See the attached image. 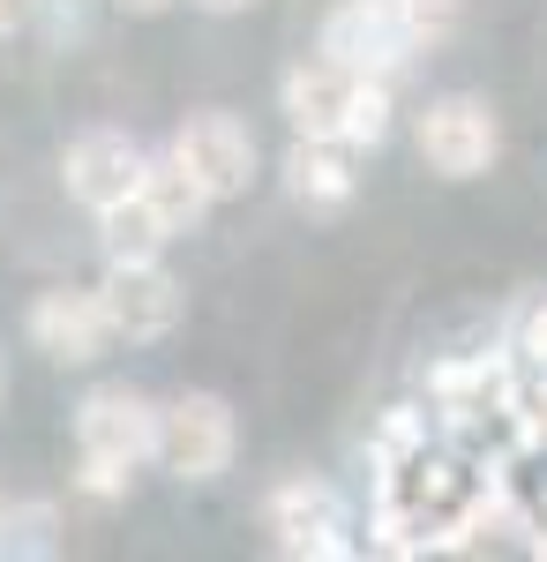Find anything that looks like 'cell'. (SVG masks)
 I'll use <instances>...</instances> for the list:
<instances>
[{
    "label": "cell",
    "instance_id": "1",
    "mask_svg": "<svg viewBox=\"0 0 547 562\" xmlns=\"http://www.w3.org/2000/svg\"><path fill=\"white\" fill-rule=\"evenodd\" d=\"M278 105H286L293 135H337V143H360V150H376L390 135V76H360L331 53L293 60L278 76Z\"/></svg>",
    "mask_w": 547,
    "mask_h": 562
},
{
    "label": "cell",
    "instance_id": "2",
    "mask_svg": "<svg viewBox=\"0 0 547 562\" xmlns=\"http://www.w3.org/2000/svg\"><path fill=\"white\" fill-rule=\"evenodd\" d=\"M413 143H421V166L443 180H480L495 158H503V121L488 98L472 90H450V98H427L421 121H413Z\"/></svg>",
    "mask_w": 547,
    "mask_h": 562
},
{
    "label": "cell",
    "instance_id": "3",
    "mask_svg": "<svg viewBox=\"0 0 547 562\" xmlns=\"http://www.w3.org/2000/svg\"><path fill=\"white\" fill-rule=\"evenodd\" d=\"M263 532L270 548L293 562H345L353 555V525H345V503H337L331 480H278L263 495Z\"/></svg>",
    "mask_w": 547,
    "mask_h": 562
},
{
    "label": "cell",
    "instance_id": "4",
    "mask_svg": "<svg viewBox=\"0 0 547 562\" xmlns=\"http://www.w3.org/2000/svg\"><path fill=\"white\" fill-rule=\"evenodd\" d=\"M241 450V428H233V405L217 390H180L158 405V465L172 480H217Z\"/></svg>",
    "mask_w": 547,
    "mask_h": 562
},
{
    "label": "cell",
    "instance_id": "5",
    "mask_svg": "<svg viewBox=\"0 0 547 562\" xmlns=\"http://www.w3.org/2000/svg\"><path fill=\"white\" fill-rule=\"evenodd\" d=\"M23 330H31V346L53 360V368H90V360H105V346H121V330H113V307L98 285H53L31 301L23 315Z\"/></svg>",
    "mask_w": 547,
    "mask_h": 562
},
{
    "label": "cell",
    "instance_id": "6",
    "mask_svg": "<svg viewBox=\"0 0 547 562\" xmlns=\"http://www.w3.org/2000/svg\"><path fill=\"white\" fill-rule=\"evenodd\" d=\"M315 53H331L360 76H390L398 60H413V23H405V0H337L323 15V38Z\"/></svg>",
    "mask_w": 547,
    "mask_h": 562
},
{
    "label": "cell",
    "instance_id": "7",
    "mask_svg": "<svg viewBox=\"0 0 547 562\" xmlns=\"http://www.w3.org/2000/svg\"><path fill=\"white\" fill-rule=\"evenodd\" d=\"M76 450L135 473L143 458H158V405H150L143 390H127V383H98L83 405H76Z\"/></svg>",
    "mask_w": 547,
    "mask_h": 562
},
{
    "label": "cell",
    "instance_id": "8",
    "mask_svg": "<svg viewBox=\"0 0 547 562\" xmlns=\"http://www.w3.org/2000/svg\"><path fill=\"white\" fill-rule=\"evenodd\" d=\"M143 173H150V158H143V143L127 128H83L60 150V188H68L90 217L127 203V195L143 188Z\"/></svg>",
    "mask_w": 547,
    "mask_h": 562
},
{
    "label": "cell",
    "instance_id": "9",
    "mask_svg": "<svg viewBox=\"0 0 547 562\" xmlns=\"http://www.w3.org/2000/svg\"><path fill=\"white\" fill-rule=\"evenodd\" d=\"M172 158L188 166V173L211 188V203H233V195H248V180H255V135L248 121H233V113H188L180 128H172L166 143Z\"/></svg>",
    "mask_w": 547,
    "mask_h": 562
},
{
    "label": "cell",
    "instance_id": "10",
    "mask_svg": "<svg viewBox=\"0 0 547 562\" xmlns=\"http://www.w3.org/2000/svg\"><path fill=\"white\" fill-rule=\"evenodd\" d=\"M98 293H105V307H113V330H121L127 346H158V338H172V323H180V278H172L158 256H143V262H105Z\"/></svg>",
    "mask_w": 547,
    "mask_h": 562
},
{
    "label": "cell",
    "instance_id": "11",
    "mask_svg": "<svg viewBox=\"0 0 547 562\" xmlns=\"http://www.w3.org/2000/svg\"><path fill=\"white\" fill-rule=\"evenodd\" d=\"M286 188L308 217H337L360 195V143H337V135H293L286 150Z\"/></svg>",
    "mask_w": 547,
    "mask_h": 562
},
{
    "label": "cell",
    "instance_id": "12",
    "mask_svg": "<svg viewBox=\"0 0 547 562\" xmlns=\"http://www.w3.org/2000/svg\"><path fill=\"white\" fill-rule=\"evenodd\" d=\"M98 248H105V262H143V256H166L172 248V225L158 217V203L135 188L127 203H113V211H98Z\"/></svg>",
    "mask_w": 547,
    "mask_h": 562
},
{
    "label": "cell",
    "instance_id": "13",
    "mask_svg": "<svg viewBox=\"0 0 547 562\" xmlns=\"http://www.w3.org/2000/svg\"><path fill=\"white\" fill-rule=\"evenodd\" d=\"M143 195L158 203V217L172 225V240H180V233H196V225H203V211H211V188L188 173L172 150H166V158H150V173H143Z\"/></svg>",
    "mask_w": 547,
    "mask_h": 562
},
{
    "label": "cell",
    "instance_id": "14",
    "mask_svg": "<svg viewBox=\"0 0 547 562\" xmlns=\"http://www.w3.org/2000/svg\"><path fill=\"white\" fill-rule=\"evenodd\" d=\"M60 510L53 503H0V555H53L60 540Z\"/></svg>",
    "mask_w": 547,
    "mask_h": 562
},
{
    "label": "cell",
    "instance_id": "15",
    "mask_svg": "<svg viewBox=\"0 0 547 562\" xmlns=\"http://www.w3.org/2000/svg\"><path fill=\"white\" fill-rule=\"evenodd\" d=\"M405 23H413V53H435L458 31V0H405Z\"/></svg>",
    "mask_w": 547,
    "mask_h": 562
},
{
    "label": "cell",
    "instance_id": "16",
    "mask_svg": "<svg viewBox=\"0 0 547 562\" xmlns=\"http://www.w3.org/2000/svg\"><path fill=\"white\" fill-rule=\"evenodd\" d=\"M517 360H525L533 375H547V293L517 315Z\"/></svg>",
    "mask_w": 547,
    "mask_h": 562
},
{
    "label": "cell",
    "instance_id": "17",
    "mask_svg": "<svg viewBox=\"0 0 547 562\" xmlns=\"http://www.w3.org/2000/svg\"><path fill=\"white\" fill-rule=\"evenodd\" d=\"M127 465H105V458H83V465H76V487H83V495H98V503H113V495H127Z\"/></svg>",
    "mask_w": 547,
    "mask_h": 562
},
{
    "label": "cell",
    "instance_id": "18",
    "mask_svg": "<svg viewBox=\"0 0 547 562\" xmlns=\"http://www.w3.org/2000/svg\"><path fill=\"white\" fill-rule=\"evenodd\" d=\"M31 15H38V0H0V38L31 31Z\"/></svg>",
    "mask_w": 547,
    "mask_h": 562
},
{
    "label": "cell",
    "instance_id": "19",
    "mask_svg": "<svg viewBox=\"0 0 547 562\" xmlns=\"http://www.w3.org/2000/svg\"><path fill=\"white\" fill-rule=\"evenodd\" d=\"M188 8H203V15H248V8H263V0H188Z\"/></svg>",
    "mask_w": 547,
    "mask_h": 562
},
{
    "label": "cell",
    "instance_id": "20",
    "mask_svg": "<svg viewBox=\"0 0 547 562\" xmlns=\"http://www.w3.org/2000/svg\"><path fill=\"white\" fill-rule=\"evenodd\" d=\"M113 8H121V15H166L172 0H113Z\"/></svg>",
    "mask_w": 547,
    "mask_h": 562
},
{
    "label": "cell",
    "instance_id": "21",
    "mask_svg": "<svg viewBox=\"0 0 547 562\" xmlns=\"http://www.w3.org/2000/svg\"><path fill=\"white\" fill-rule=\"evenodd\" d=\"M0 405H8V360H0Z\"/></svg>",
    "mask_w": 547,
    "mask_h": 562
}]
</instances>
